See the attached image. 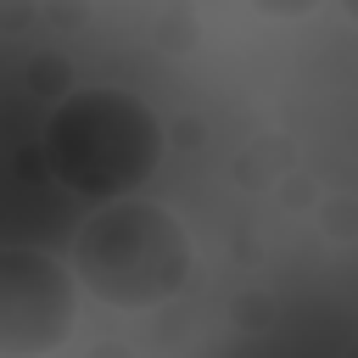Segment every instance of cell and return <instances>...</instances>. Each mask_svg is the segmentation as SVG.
<instances>
[{
    "instance_id": "7a4b0ae2",
    "label": "cell",
    "mask_w": 358,
    "mask_h": 358,
    "mask_svg": "<svg viewBox=\"0 0 358 358\" xmlns=\"http://www.w3.org/2000/svg\"><path fill=\"white\" fill-rule=\"evenodd\" d=\"M78 268L56 263L39 246L0 252V352L6 358H50L73 341L78 324Z\"/></svg>"
},
{
    "instance_id": "277c9868",
    "label": "cell",
    "mask_w": 358,
    "mask_h": 358,
    "mask_svg": "<svg viewBox=\"0 0 358 358\" xmlns=\"http://www.w3.org/2000/svg\"><path fill=\"white\" fill-rule=\"evenodd\" d=\"M341 6H347V17H352V22H358V0H341Z\"/></svg>"
},
{
    "instance_id": "6da1fadb",
    "label": "cell",
    "mask_w": 358,
    "mask_h": 358,
    "mask_svg": "<svg viewBox=\"0 0 358 358\" xmlns=\"http://www.w3.org/2000/svg\"><path fill=\"white\" fill-rule=\"evenodd\" d=\"M190 263L196 252L185 224L145 196H112L73 241V268L84 291L117 313H145L179 296Z\"/></svg>"
},
{
    "instance_id": "3957f363",
    "label": "cell",
    "mask_w": 358,
    "mask_h": 358,
    "mask_svg": "<svg viewBox=\"0 0 358 358\" xmlns=\"http://www.w3.org/2000/svg\"><path fill=\"white\" fill-rule=\"evenodd\" d=\"M324 0H252V11L263 17H280V22H296V17H313Z\"/></svg>"
}]
</instances>
